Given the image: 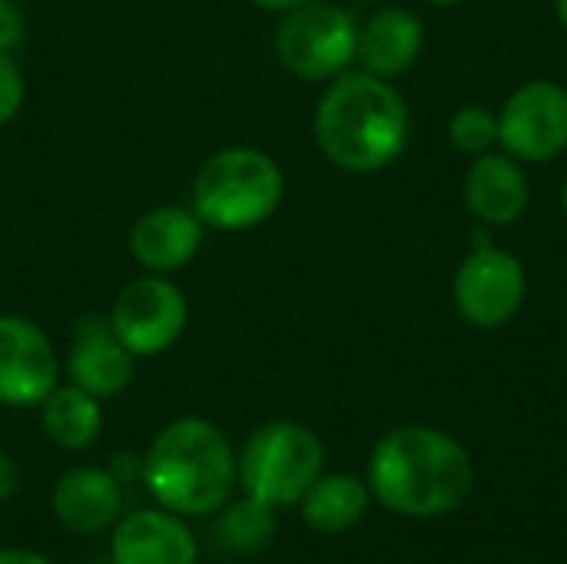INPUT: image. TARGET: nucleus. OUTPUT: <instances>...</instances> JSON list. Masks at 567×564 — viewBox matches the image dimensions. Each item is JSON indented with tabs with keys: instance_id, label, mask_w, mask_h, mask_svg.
I'll return each instance as SVG.
<instances>
[{
	"instance_id": "1",
	"label": "nucleus",
	"mask_w": 567,
	"mask_h": 564,
	"mask_svg": "<svg viewBox=\"0 0 567 564\" xmlns=\"http://www.w3.org/2000/svg\"><path fill=\"white\" fill-rule=\"evenodd\" d=\"M372 502L402 519H442L458 512L475 492L468 449L435 425H399L385 432L365 469Z\"/></svg>"
},
{
	"instance_id": "2",
	"label": "nucleus",
	"mask_w": 567,
	"mask_h": 564,
	"mask_svg": "<svg viewBox=\"0 0 567 564\" xmlns=\"http://www.w3.org/2000/svg\"><path fill=\"white\" fill-rule=\"evenodd\" d=\"M312 133L322 156L355 176L389 170L412 140V110L392 80L346 70L326 83Z\"/></svg>"
},
{
	"instance_id": "3",
	"label": "nucleus",
	"mask_w": 567,
	"mask_h": 564,
	"mask_svg": "<svg viewBox=\"0 0 567 564\" xmlns=\"http://www.w3.org/2000/svg\"><path fill=\"white\" fill-rule=\"evenodd\" d=\"M143 485L159 509L206 519L236 495L239 459L219 425L183 416L153 435L143 455Z\"/></svg>"
},
{
	"instance_id": "4",
	"label": "nucleus",
	"mask_w": 567,
	"mask_h": 564,
	"mask_svg": "<svg viewBox=\"0 0 567 564\" xmlns=\"http://www.w3.org/2000/svg\"><path fill=\"white\" fill-rule=\"evenodd\" d=\"M286 196L282 166L256 146H226L213 153L193 180V213L203 226L243 233L262 226Z\"/></svg>"
},
{
	"instance_id": "5",
	"label": "nucleus",
	"mask_w": 567,
	"mask_h": 564,
	"mask_svg": "<svg viewBox=\"0 0 567 564\" xmlns=\"http://www.w3.org/2000/svg\"><path fill=\"white\" fill-rule=\"evenodd\" d=\"M236 459L243 495L276 512L299 505L306 489L326 472L322 439L309 425L292 419L259 425Z\"/></svg>"
},
{
	"instance_id": "6",
	"label": "nucleus",
	"mask_w": 567,
	"mask_h": 564,
	"mask_svg": "<svg viewBox=\"0 0 567 564\" xmlns=\"http://www.w3.org/2000/svg\"><path fill=\"white\" fill-rule=\"evenodd\" d=\"M359 43L355 17L326 0H309L282 13L276 27V60L286 73L306 83H329L339 73L352 70Z\"/></svg>"
},
{
	"instance_id": "7",
	"label": "nucleus",
	"mask_w": 567,
	"mask_h": 564,
	"mask_svg": "<svg viewBox=\"0 0 567 564\" xmlns=\"http://www.w3.org/2000/svg\"><path fill=\"white\" fill-rule=\"evenodd\" d=\"M528 299L525 263L502 246H472L452 279L455 312L475 329L508 326Z\"/></svg>"
},
{
	"instance_id": "8",
	"label": "nucleus",
	"mask_w": 567,
	"mask_h": 564,
	"mask_svg": "<svg viewBox=\"0 0 567 564\" xmlns=\"http://www.w3.org/2000/svg\"><path fill=\"white\" fill-rule=\"evenodd\" d=\"M186 322L189 306L183 289L169 276L156 273L130 279L110 306V326L136 359L163 356L173 349L186 332Z\"/></svg>"
},
{
	"instance_id": "9",
	"label": "nucleus",
	"mask_w": 567,
	"mask_h": 564,
	"mask_svg": "<svg viewBox=\"0 0 567 564\" xmlns=\"http://www.w3.org/2000/svg\"><path fill=\"white\" fill-rule=\"evenodd\" d=\"M498 146L525 166L551 163L567 150V86L525 80L498 106Z\"/></svg>"
},
{
	"instance_id": "10",
	"label": "nucleus",
	"mask_w": 567,
	"mask_h": 564,
	"mask_svg": "<svg viewBox=\"0 0 567 564\" xmlns=\"http://www.w3.org/2000/svg\"><path fill=\"white\" fill-rule=\"evenodd\" d=\"M60 386V359L47 332L27 316H0V406H40Z\"/></svg>"
},
{
	"instance_id": "11",
	"label": "nucleus",
	"mask_w": 567,
	"mask_h": 564,
	"mask_svg": "<svg viewBox=\"0 0 567 564\" xmlns=\"http://www.w3.org/2000/svg\"><path fill=\"white\" fill-rule=\"evenodd\" d=\"M136 372V356L113 332L110 316L90 312L73 322L66 346V379L83 392L103 399H116L126 392Z\"/></svg>"
},
{
	"instance_id": "12",
	"label": "nucleus",
	"mask_w": 567,
	"mask_h": 564,
	"mask_svg": "<svg viewBox=\"0 0 567 564\" xmlns=\"http://www.w3.org/2000/svg\"><path fill=\"white\" fill-rule=\"evenodd\" d=\"M462 196L468 213L485 229H505L515 226L532 203V183L525 173V163L508 156L505 150H488L475 156L465 170Z\"/></svg>"
},
{
	"instance_id": "13",
	"label": "nucleus",
	"mask_w": 567,
	"mask_h": 564,
	"mask_svg": "<svg viewBox=\"0 0 567 564\" xmlns=\"http://www.w3.org/2000/svg\"><path fill=\"white\" fill-rule=\"evenodd\" d=\"M199 548L183 515L166 509H136L110 529L113 564H196Z\"/></svg>"
},
{
	"instance_id": "14",
	"label": "nucleus",
	"mask_w": 567,
	"mask_h": 564,
	"mask_svg": "<svg viewBox=\"0 0 567 564\" xmlns=\"http://www.w3.org/2000/svg\"><path fill=\"white\" fill-rule=\"evenodd\" d=\"M50 509L66 532L83 539L103 535L123 515V485L110 469L76 465L56 479Z\"/></svg>"
},
{
	"instance_id": "15",
	"label": "nucleus",
	"mask_w": 567,
	"mask_h": 564,
	"mask_svg": "<svg viewBox=\"0 0 567 564\" xmlns=\"http://www.w3.org/2000/svg\"><path fill=\"white\" fill-rule=\"evenodd\" d=\"M203 219L193 206H153L130 229V256L156 276H173L189 266L203 246Z\"/></svg>"
},
{
	"instance_id": "16",
	"label": "nucleus",
	"mask_w": 567,
	"mask_h": 564,
	"mask_svg": "<svg viewBox=\"0 0 567 564\" xmlns=\"http://www.w3.org/2000/svg\"><path fill=\"white\" fill-rule=\"evenodd\" d=\"M425 47V23L409 7H379L359 23L355 63L359 70L395 80L409 73Z\"/></svg>"
},
{
	"instance_id": "17",
	"label": "nucleus",
	"mask_w": 567,
	"mask_h": 564,
	"mask_svg": "<svg viewBox=\"0 0 567 564\" xmlns=\"http://www.w3.org/2000/svg\"><path fill=\"white\" fill-rule=\"evenodd\" d=\"M372 505L369 482L352 472H322L299 499L302 522L319 535L352 532Z\"/></svg>"
},
{
	"instance_id": "18",
	"label": "nucleus",
	"mask_w": 567,
	"mask_h": 564,
	"mask_svg": "<svg viewBox=\"0 0 567 564\" xmlns=\"http://www.w3.org/2000/svg\"><path fill=\"white\" fill-rule=\"evenodd\" d=\"M40 425L43 435L63 449V452H83L96 442L103 429V409L100 399L83 392L80 386H56L40 402Z\"/></svg>"
},
{
	"instance_id": "19",
	"label": "nucleus",
	"mask_w": 567,
	"mask_h": 564,
	"mask_svg": "<svg viewBox=\"0 0 567 564\" xmlns=\"http://www.w3.org/2000/svg\"><path fill=\"white\" fill-rule=\"evenodd\" d=\"M216 535L219 542L236 552V555H256L262 548L272 545L276 539V509L243 495V499H229L219 509L216 519Z\"/></svg>"
},
{
	"instance_id": "20",
	"label": "nucleus",
	"mask_w": 567,
	"mask_h": 564,
	"mask_svg": "<svg viewBox=\"0 0 567 564\" xmlns=\"http://www.w3.org/2000/svg\"><path fill=\"white\" fill-rule=\"evenodd\" d=\"M449 143L462 156H482L498 146V110L485 103H465L449 120Z\"/></svg>"
},
{
	"instance_id": "21",
	"label": "nucleus",
	"mask_w": 567,
	"mask_h": 564,
	"mask_svg": "<svg viewBox=\"0 0 567 564\" xmlns=\"http://www.w3.org/2000/svg\"><path fill=\"white\" fill-rule=\"evenodd\" d=\"M23 93H27V83H23L20 63L13 60V53H0V126H7L20 113Z\"/></svg>"
},
{
	"instance_id": "22",
	"label": "nucleus",
	"mask_w": 567,
	"mask_h": 564,
	"mask_svg": "<svg viewBox=\"0 0 567 564\" xmlns=\"http://www.w3.org/2000/svg\"><path fill=\"white\" fill-rule=\"evenodd\" d=\"M27 40V17L17 0H0V53H13Z\"/></svg>"
},
{
	"instance_id": "23",
	"label": "nucleus",
	"mask_w": 567,
	"mask_h": 564,
	"mask_svg": "<svg viewBox=\"0 0 567 564\" xmlns=\"http://www.w3.org/2000/svg\"><path fill=\"white\" fill-rule=\"evenodd\" d=\"M17 489H20V469L7 452H0V502H10Z\"/></svg>"
},
{
	"instance_id": "24",
	"label": "nucleus",
	"mask_w": 567,
	"mask_h": 564,
	"mask_svg": "<svg viewBox=\"0 0 567 564\" xmlns=\"http://www.w3.org/2000/svg\"><path fill=\"white\" fill-rule=\"evenodd\" d=\"M0 564H53L50 558H43L40 552L30 548H0Z\"/></svg>"
},
{
	"instance_id": "25",
	"label": "nucleus",
	"mask_w": 567,
	"mask_h": 564,
	"mask_svg": "<svg viewBox=\"0 0 567 564\" xmlns=\"http://www.w3.org/2000/svg\"><path fill=\"white\" fill-rule=\"evenodd\" d=\"M249 3L259 7V10H272V13H289V10H296V7H302L309 0H249Z\"/></svg>"
},
{
	"instance_id": "26",
	"label": "nucleus",
	"mask_w": 567,
	"mask_h": 564,
	"mask_svg": "<svg viewBox=\"0 0 567 564\" xmlns=\"http://www.w3.org/2000/svg\"><path fill=\"white\" fill-rule=\"evenodd\" d=\"M422 3L439 7V10H455V7H462V3H468V0H422Z\"/></svg>"
},
{
	"instance_id": "27",
	"label": "nucleus",
	"mask_w": 567,
	"mask_h": 564,
	"mask_svg": "<svg viewBox=\"0 0 567 564\" xmlns=\"http://www.w3.org/2000/svg\"><path fill=\"white\" fill-rule=\"evenodd\" d=\"M555 17H558V23L567 30V0H555Z\"/></svg>"
},
{
	"instance_id": "28",
	"label": "nucleus",
	"mask_w": 567,
	"mask_h": 564,
	"mask_svg": "<svg viewBox=\"0 0 567 564\" xmlns=\"http://www.w3.org/2000/svg\"><path fill=\"white\" fill-rule=\"evenodd\" d=\"M558 203H561V216L567 219V176L565 183H561V193H558Z\"/></svg>"
}]
</instances>
